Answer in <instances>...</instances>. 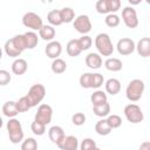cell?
Wrapping results in <instances>:
<instances>
[{
  "label": "cell",
  "instance_id": "cell-1",
  "mask_svg": "<svg viewBox=\"0 0 150 150\" xmlns=\"http://www.w3.org/2000/svg\"><path fill=\"white\" fill-rule=\"evenodd\" d=\"M95 47L102 56H110L114 52V45L107 33H100L95 38Z\"/></svg>",
  "mask_w": 150,
  "mask_h": 150
},
{
  "label": "cell",
  "instance_id": "cell-2",
  "mask_svg": "<svg viewBox=\"0 0 150 150\" xmlns=\"http://www.w3.org/2000/svg\"><path fill=\"white\" fill-rule=\"evenodd\" d=\"M144 82L139 79H134L131 80L128 86H127V89H125V96L129 101L131 102H136L138 100H141L143 93H144Z\"/></svg>",
  "mask_w": 150,
  "mask_h": 150
},
{
  "label": "cell",
  "instance_id": "cell-3",
  "mask_svg": "<svg viewBox=\"0 0 150 150\" xmlns=\"http://www.w3.org/2000/svg\"><path fill=\"white\" fill-rule=\"evenodd\" d=\"M6 128L8 131L9 141L13 144H18L20 142H23V130H22V125H21L19 120L9 118L7 124H6Z\"/></svg>",
  "mask_w": 150,
  "mask_h": 150
},
{
  "label": "cell",
  "instance_id": "cell-4",
  "mask_svg": "<svg viewBox=\"0 0 150 150\" xmlns=\"http://www.w3.org/2000/svg\"><path fill=\"white\" fill-rule=\"evenodd\" d=\"M124 116L130 123H134V124L141 123L144 120V115L141 107L135 103H130L124 107Z\"/></svg>",
  "mask_w": 150,
  "mask_h": 150
},
{
  "label": "cell",
  "instance_id": "cell-5",
  "mask_svg": "<svg viewBox=\"0 0 150 150\" xmlns=\"http://www.w3.org/2000/svg\"><path fill=\"white\" fill-rule=\"evenodd\" d=\"M28 98L30 100V103L33 107H36L46 96V88L43 84L41 83H36V84H33L29 90H28V94H27Z\"/></svg>",
  "mask_w": 150,
  "mask_h": 150
},
{
  "label": "cell",
  "instance_id": "cell-6",
  "mask_svg": "<svg viewBox=\"0 0 150 150\" xmlns=\"http://www.w3.org/2000/svg\"><path fill=\"white\" fill-rule=\"evenodd\" d=\"M22 23L25 27L30 28L33 30H40L43 26L42 19L39 14L34 13V12H27L23 14L22 16Z\"/></svg>",
  "mask_w": 150,
  "mask_h": 150
},
{
  "label": "cell",
  "instance_id": "cell-7",
  "mask_svg": "<svg viewBox=\"0 0 150 150\" xmlns=\"http://www.w3.org/2000/svg\"><path fill=\"white\" fill-rule=\"evenodd\" d=\"M52 117H53V109H52V107L49 104L43 103V104L39 105L38 111L35 114L34 121L47 125V124H49L52 122Z\"/></svg>",
  "mask_w": 150,
  "mask_h": 150
},
{
  "label": "cell",
  "instance_id": "cell-8",
  "mask_svg": "<svg viewBox=\"0 0 150 150\" xmlns=\"http://www.w3.org/2000/svg\"><path fill=\"white\" fill-rule=\"evenodd\" d=\"M122 19L128 28H136L138 26V18L136 9L130 6H127L122 9Z\"/></svg>",
  "mask_w": 150,
  "mask_h": 150
},
{
  "label": "cell",
  "instance_id": "cell-9",
  "mask_svg": "<svg viewBox=\"0 0 150 150\" xmlns=\"http://www.w3.org/2000/svg\"><path fill=\"white\" fill-rule=\"evenodd\" d=\"M73 26L82 35H87L91 30V21L89 19V16L86 14H81V15L76 16L73 22Z\"/></svg>",
  "mask_w": 150,
  "mask_h": 150
},
{
  "label": "cell",
  "instance_id": "cell-10",
  "mask_svg": "<svg viewBox=\"0 0 150 150\" xmlns=\"http://www.w3.org/2000/svg\"><path fill=\"white\" fill-rule=\"evenodd\" d=\"M116 49H117L120 55H130V54H132L135 52L136 45H135V41L132 39L122 38V39H120L117 41Z\"/></svg>",
  "mask_w": 150,
  "mask_h": 150
},
{
  "label": "cell",
  "instance_id": "cell-11",
  "mask_svg": "<svg viewBox=\"0 0 150 150\" xmlns=\"http://www.w3.org/2000/svg\"><path fill=\"white\" fill-rule=\"evenodd\" d=\"M45 53L49 59H59V56L62 53V45L59 41H50L47 43L46 48H45Z\"/></svg>",
  "mask_w": 150,
  "mask_h": 150
},
{
  "label": "cell",
  "instance_id": "cell-12",
  "mask_svg": "<svg viewBox=\"0 0 150 150\" xmlns=\"http://www.w3.org/2000/svg\"><path fill=\"white\" fill-rule=\"evenodd\" d=\"M56 145L59 146L60 150H77L79 141L75 136L68 135V136H64Z\"/></svg>",
  "mask_w": 150,
  "mask_h": 150
},
{
  "label": "cell",
  "instance_id": "cell-13",
  "mask_svg": "<svg viewBox=\"0 0 150 150\" xmlns=\"http://www.w3.org/2000/svg\"><path fill=\"white\" fill-rule=\"evenodd\" d=\"M136 50L139 56L149 57L150 56V38H142L136 45Z\"/></svg>",
  "mask_w": 150,
  "mask_h": 150
},
{
  "label": "cell",
  "instance_id": "cell-14",
  "mask_svg": "<svg viewBox=\"0 0 150 150\" xmlns=\"http://www.w3.org/2000/svg\"><path fill=\"white\" fill-rule=\"evenodd\" d=\"M102 63H103V61L98 53H89L86 56V64L90 69H98V68H101Z\"/></svg>",
  "mask_w": 150,
  "mask_h": 150
},
{
  "label": "cell",
  "instance_id": "cell-15",
  "mask_svg": "<svg viewBox=\"0 0 150 150\" xmlns=\"http://www.w3.org/2000/svg\"><path fill=\"white\" fill-rule=\"evenodd\" d=\"M2 114H4V116H6L8 118H15V116L19 114L16 102H14V101L5 102L2 105Z\"/></svg>",
  "mask_w": 150,
  "mask_h": 150
},
{
  "label": "cell",
  "instance_id": "cell-16",
  "mask_svg": "<svg viewBox=\"0 0 150 150\" xmlns=\"http://www.w3.org/2000/svg\"><path fill=\"white\" fill-rule=\"evenodd\" d=\"M64 136H66V135H64L63 129H62L61 127H59V125H53V127H50L49 130H48V137H49V139H50L53 143H55V144H57Z\"/></svg>",
  "mask_w": 150,
  "mask_h": 150
},
{
  "label": "cell",
  "instance_id": "cell-17",
  "mask_svg": "<svg viewBox=\"0 0 150 150\" xmlns=\"http://www.w3.org/2000/svg\"><path fill=\"white\" fill-rule=\"evenodd\" d=\"M28 69V63L25 59H15L12 63V71L15 75H22L27 71Z\"/></svg>",
  "mask_w": 150,
  "mask_h": 150
},
{
  "label": "cell",
  "instance_id": "cell-18",
  "mask_svg": "<svg viewBox=\"0 0 150 150\" xmlns=\"http://www.w3.org/2000/svg\"><path fill=\"white\" fill-rule=\"evenodd\" d=\"M66 50H67V54L71 57H75V56H79L81 53H82V49L79 45V40L77 39H73V40H69L67 46H66Z\"/></svg>",
  "mask_w": 150,
  "mask_h": 150
},
{
  "label": "cell",
  "instance_id": "cell-19",
  "mask_svg": "<svg viewBox=\"0 0 150 150\" xmlns=\"http://www.w3.org/2000/svg\"><path fill=\"white\" fill-rule=\"evenodd\" d=\"M104 86H105V91L110 95H117L121 90V82L115 77L107 80Z\"/></svg>",
  "mask_w": 150,
  "mask_h": 150
},
{
  "label": "cell",
  "instance_id": "cell-20",
  "mask_svg": "<svg viewBox=\"0 0 150 150\" xmlns=\"http://www.w3.org/2000/svg\"><path fill=\"white\" fill-rule=\"evenodd\" d=\"M39 36L45 41H53L55 38V28L50 25H43L42 28L39 30Z\"/></svg>",
  "mask_w": 150,
  "mask_h": 150
},
{
  "label": "cell",
  "instance_id": "cell-21",
  "mask_svg": "<svg viewBox=\"0 0 150 150\" xmlns=\"http://www.w3.org/2000/svg\"><path fill=\"white\" fill-rule=\"evenodd\" d=\"M111 130H112V129H111L110 125L108 124L107 118H102V120L97 121L96 124H95V131H96L100 136H107V135H109V134L111 132Z\"/></svg>",
  "mask_w": 150,
  "mask_h": 150
},
{
  "label": "cell",
  "instance_id": "cell-22",
  "mask_svg": "<svg viewBox=\"0 0 150 150\" xmlns=\"http://www.w3.org/2000/svg\"><path fill=\"white\" fill-rule=\"evenodd\" d=\"M104 67L109 71H120L122 69V67H123V63L117 57H108L104 61Z\"/></svg>",
  "mask_w": 150,
  "mask_h": 150
},
{
  "label": "cell",
  "instance_id": "cell-23",
  "mask_svg": "<svg viewBox=\"0 0 150 150\" xmlns=\"http://www.w3.org/2000/svg\"><path fill=\"white\" fill-rule=\"evenodd\" d=\"M4 49H5V53H6L8 56H11V57H18V56H20V55H21V52L16 48V46L14 45V42H13L12 38H11V39H8V40L5 42ZM18 59H19V57H18Z\"/></svg>",
  "mask_w": 150,
  "mask_h": 150
},
{
  "label": "cell",
  "instance_id": "cell-24",
  "mask_svg": "<svg viewBox=\"0 0 150 150\" xmlns=\"http://www.w3.org/2000/svg\"><path fill=\"white\" fill-rule=\"evenodd\" d=\"M47 20L50 23V26H60L62 25V18H61V12L60 9H52L47 14Z\"/></svg>",
  "mask_w": 150,
  "mask_h": 150
},
{
  "label": "cell",
  "instance_id": "cell-25",
  "mask_svg": "<svg viewBox=\"0 0 150 150\" xmlns=\"http://www.w3.org/2000/svg\"><path fill=\"white\" fill-rule=\"evenodd\" d=\"M90 101H91L93 105H100V104H103V103L108 102V97H107V94L103 90L97 89L91 94Z\"/></svg>",
  "mask_w": 150,
  "mask_h": 150
},
{
  "label": "cell",
  "instance_id": "cell-26",
  "mask_svg": "<svg viewBox=\"0 0 150 150\" xmlns=\"http://www.w3.org/2000/svg\"><path fill=\"white\" fill-rule=\"evenodd\" d=\"M93 111L98 117H102V118L108 117L110 114V104L108 102H105L100 105H93Z\"/></svg>",
  "mask_w": 150,
  "mask_h": 150
},
{
  "label": "cell",
  "instance_id": "cell-27",
  "mask_svg": "<svg viewBox=\"0 0 150 150\" xmlns=\"http://www.w3.org/2000/svg\"><path fill=\"white\" fill-rule=\"evenodd\" d=\"M25 40L27 45V49H33L38 46L39 43V36L35 32H26L25 34Z\"/></svg>",
  "mask_w": 150,
  "mask_h": 150
},
{
  "label": "cell",
  "instance_id": "cell-28",
  "mask_svg": "<svg viewBox=\"0 0 150 150\" xmlns=\"http://www.w3.org/2000/svg\"><path fill=\"white\" fill-rule=\"evenodd\" d=\"M50 68H52V71L54 74H62V73H64L67 70V63H66L64 60L59 57V59L53 60Z\"/></svg>",
  "mask_w": 150,
  "mask_h": 150
},
{
  "label": "cell",
  "instance_id": "cell-29",
  "mask_svg": "<svg viewBox=\"0 0 150 150\" xmlns=\"http://www.w3.org/2000/svg\"><path fill=\"white\" fill-rule=\"evenodd\" d=\"M16 107H18L19 112H26V111H28L30 108H33V105H32V103H30V100L28 98L27 95L20 97V98L16 101Z\"/></svg>",
  "mask_w": 150,
  "mask_h": 150
},
{
  "label": "cell",
  "instance_id": "cell-30",
  "mask_svg": "<svg viewBox=\"0 0 150 150\" xmlns=\"http://www.w3.org/2000/svg\"><path fill=\"white\" fill-rule=\"evenodd\" d=\"M61 12V18H62V22L63 23H69V22H74L75 20V12L73 8L70 7H63L62 9H60Z\"/></svg>",
  "mask_w": 150,
  "mask_h": 150
},
{
  "label": "cell",
  "instance_id": "cell-31",
  "mask_svg": "<svg viewBox=\"0 0 150 150\" xmlns=\"http://www.w3.org/2000/svg\"><path fill=\"white\" fill-rule=\"evenodd\" d=\"M80 86L84 89L91 88V82H93V73H83L80 76Z\"/></svg>",
  "mask_w": 150,
  "mask_h": 150
},
{
  "label": "cell",
  "instance_id": "cell-32",
  "mask_svg": "<svg viewBox=\"0 0 150 150\" xmlns=\"http://www.w3.org/2000/svg\"><path fill=\"white\" fill-rule=\"evenodd\" d=\"M21 150H38V142L33 137H28L23 139L21 143Z\"/></svg>",
  "mask_w": 150,
  "mask_h": 150
},
{
  "label": "cell",
  "instance_id": "cell-33",
  "mask_svg": "<svg viewBox=\"0 0 150 150\" xmlns=\"http://www.w3.org/2000/svg\"><path fill=\"white\" fill-rule=\"evenodd\" d=\"M104 22H105V25H107L108 27L115 28V27H117V26L120 25L121 19H120V16H118L117 14H108V15L105 16V19H104Z\"/></svg>",
  "mask_w": 150,
  "mask_h": 150
},
{
  "label": "cell",
  "instance_id": "cell-34",
  "mask_svg": "<svg viewBox=\"0 0 150 150\" xmlns=\"http://www.w3.org/2000/svg\"><path fill=\"white\" fill-rule=\"evenodd\" d=\"M107 122H108V124L110 125L111 129H117V128H120L121 124H122V118H121L118 115L112 114V115H109V116L107 117Z\"/></svg>",
  "mask_w": 150,
  "mask_h": 150
},
{
  "label": "cell",
  "instance_id": "cell-35",
  "mask_svg": "<svg viewBox=\"0 0 150 150\" xmlns=\"http://www.w3.org/2000/svg\"><path fill=\"white\" fill-rule=\"evenodd\" d=\"M30 129H32L33 134L36 135V136H42V135L46 132V125L42 124V123H39V122H36V121H33V122H32Z\"/></svg>",
  "mask_w": 150,
  "mask_h": 150
},
{
  "label": "cell",
  "instance_id": "cell-36",
  "mask_svg": "<svg viewBox=\"0 0 150 150\" xmlns=\"http://www.w3.org/2000/svg\"><path fill=\"white\" fill-rule=\"evenodd\" d=\"M77 40H79V45H80L82 52H83V50H88V49L91 47V45H93V39H91L89 35H82V36H81L80 39H77Z\"/></svg>",
  "mask_w": 150,
  "mask_h": 150
},
{
  "label": "cell",
  "instance_id": "cell-37",
  "mask_svg": "<svg viewBox=\"0 0 150 150\" xmlns=\"http://www.w3.org/2000/svg\"><path fill=\"white\" fill-rule=\"evenodd\" d=\"M96 148H97L96 142L94 139H91V138H84L80 144V149L81 150H94Z\"/></svg>",
  "mask_w": 150,
  "mask_h": 150
},
{
  "label": "cell",
  "instance_id": "cell-38",
  "mask_svg": "<svg viewBox=\"0 0 150 150\" xmlns=\"http://www.w3.org/2000/svg\"><path fill=\"white\" fill-rule=\"evenodd\" d=\"M104 82L103 75L100 73H94L93 74V82H91V88L93 89H98Z\"/></svg>",
  "mask_w": 150,
  "mask_h": 150
},
{
  "label": "cell",
  "instance_id": "cell-39",
  "mask_svg": "<svg viewBox=\"0 0 150 150\" xmlns=\"http://www.w3.org/2000/svg\"><path fill=\"white\" fill-rule=\"evenodd\" d=\"M71 122L74 125H83L84 122H86V115L83 112H75L73 116H71Z\"/></svg>",
  "mask_w": 150,
  "mask_h": 150
},
{
  "label": "cell",
  "instance_id": "cell-40",
  "mask_svg": "<svg viewBox=\"0 0 150 150\" xmlns=\"http://www.w3.org/2000/svg\"><path fill=\"white\" fill-rule=\"evenodd\" d=\"M107 4H108L109 14H115L121 8V1L120 0H107Z\"/></svg>",
  "mask_w": 150,
  "mask_h": 150
},
{
  "label": "cell",
  "instance_id": "cell-41",
  "mask_svg": "<svg viewBox=\"0 0 150 150\" xmlns=\"http://www.w3.org/2000/svg\"><path fill=\"white\" fill-rule=\"evenodd\" d=\"M96 7V11L97 13L100 14H109V11H108V4H107V0H98L95 5Z\"/></svg>",
  "mask_w": 150,
  "mask_h": 150
},
{
  "label": "cell",
  "instance_id": "cell-42",
  "mask_svg": "<svg viewBox=\"0 0 150 150\" xmlns=\"http://www.w3.org/2000/svg\"><path fill=\"white\" fill-rule=\"evenodd\" d=\"M12 80V76L9 74V71L5 70V69H1L0 70V86H6L11 82Z\"/></svg>",
  "mask_w": 150,
  "mask_h": 150
},
{
  "label": "cell",
  "instance_id": "cell-43",
  "mask_svg": "<svg viewBox=\"0 0 150 150\" xmlns=\"http://www.w3.org/2000/svg\"><path fill=\"white\" fill-rule=\"evenodd\" d=\"M138 150H150V142L146 141V142H143L141 145H139V149Z\"/></svg>",
  "mask_w": 150,
  "mask_h": 150
},
{
  "label": "cell",
  "instance_id": "cell-44",
  "mask_svg": "<svg viewBox=\"0 0 150 150\" xmlns=\"http://www.w3.org/2000/svg\"><path fill=\"white\" fill-rule=\"evenodd\" d=\"M94 150H101V149H100V148H96V149H94Z\"/></svg>",
  "mask_w": 150,
  "mask_h": 150
},
{
  "label": "cell",
  "instance_id": "cell-45",
  "mask_svg": "<svg viewBox=\"0 0 150 150\" xmlns=\"http://www.w3.org/2000/svg\"><path fill=\"white\" fill-rule=\"evenodd\" d=\"M149 20H150V18H149Z\"/></svg>",
  "mask_w": 150,
  "mask_h": 150
},
{
  "label": "cell",
  "instance_id": "cell-46",
  "mask_svg": "<svg viewBox=\"0 0 150 150\" xmlns=\"http://www.w3.org/2000/svg\"><path fill=\"white\" fill-rule=\"evenodd\" d=\"M149 142H150V141H149Z\"/></svg>",
  "mask_w": 150,
  "mask_h": 150
}]
</instances>
